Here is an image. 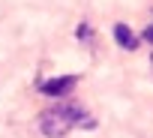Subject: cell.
<instances>
[{"label": "cell", "mask_w": 153, "mask_h": 138, "mask_svg": "<svg viewBox=\"0 0 153 138\" xmlns=\"http://www.w3.org/2000/svg\"><path fill=\"white\" fill-rule=\"evenodd\" d=\"M39 129L48 138H63L72 129H96V120L78 105H57L39 114Z\"/></svg>", "instance_id": "6da1fadb"}, {"label": "cell", "mask_w": 153, "mask_h": 138, "mask_svg": "<svg viewBox=\"0 0 153 138\" xmlns=\"http://www.w3.org/2000/svg\"><path fill=\"white\" fill-rule=\"evenodd\" d=\"M75 84H78V78H75V75H60V78H48V81H42L39 90H42L45 96H63V93H69Z\"/></svg>", "instance_id": "7a4b0ae2"}, {"label": "cell", "mask_w": 153, "mask_h": 138, "mask_svg": "<svg viewBox=\"0 0 153 138\" xmlns=\"http://www.w3.org/2000/svg\"><path fill=\"white\" fill-rule=\"evenodd\" d=\"M114 39H117V45L126 48V51H135V48H138V36H135L126 24H114Z\"/></svg>", "instance_id": "3957f363"}, {"label": "cell", "mask_w": 153, "mask_h": 138, "mask_svg": "<svg viewBox=\"0 0 153 138\" xmlns=\"http://www.w3.org/2000/svg\"><path fill=\"white\" fill-rule=\"evenodd\" d=\"M78 39H90V24H81L78 27Z\"/></svg>", "instance_id": "277c9868"}, {"label": "cell", "mask_w": 153, "mask_h": 138, "mask_svg": "<svg viewBox=\"0 0 153 138\" xmlns=\"http://www.w3.org/2000/svg\"><path fill=\"white\" fill-rule=\"evenodd\" d=\"M144 39H147V42H153V24H150V27L144 30Z\"/></svg>", "instance_id": "5b68a950"}, {"label": "cell", "mask_w": 153, "mask_h": 138, "mask_svg": "<svg viewBox=\"0 0 153 138\" xmlns=\"http://www.w3.org/2000/svg\"><path fill=\"white\" fill-rule=\"evenodd\" d=\"M150 66H153V60H150Z\"/></svg>", "instance_id": "8992f818"}]
</instances>
